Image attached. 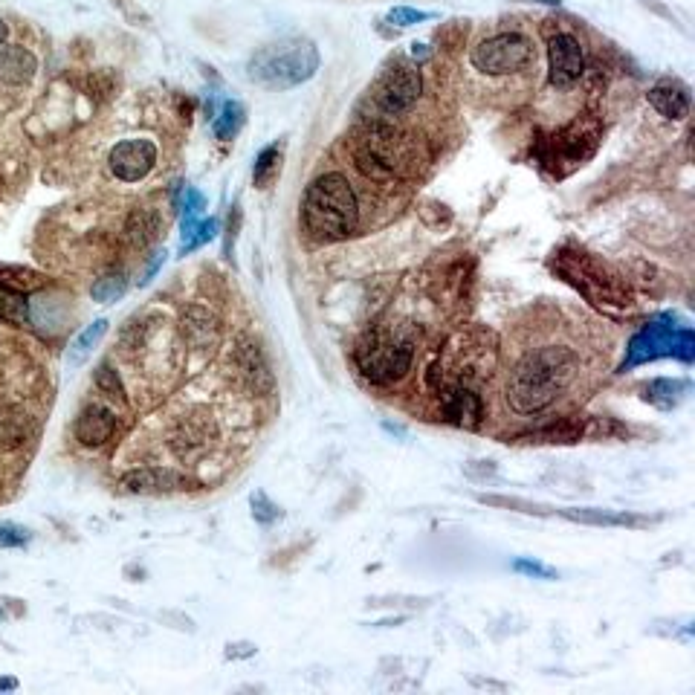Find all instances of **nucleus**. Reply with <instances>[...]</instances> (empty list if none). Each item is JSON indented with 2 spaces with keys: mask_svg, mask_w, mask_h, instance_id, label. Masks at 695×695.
Returning <instances> with one entry per match:
<instances>
[{
  "mask_svg": "<svg viewBox=\"0 0 695 695\" xmlns=\"http://www.w3.org/2000/svg\"><path fill=\"white\" fill-rule=\"evenodd\" d=\"M583 377V360L571 345L548 342L528 351L507 377V406L516 415H542Z\"/></svg>",
  "mask_w": 695,
  "mask_h": 695,
  "instance_id": "f257e3e1",
  "label": "nucleus"
},
{
  "mask_svg": "<svg viewBox=\"0 0 695 695\" xmlns=\"http://www.w3.org/2000/svg\"><path fill=\"white\" fill-rule=\"evenodd\" d=\"M302 226L313 241L336 244L360 229V200L342 171H325L307 186Z\"/></svg>",
  "mask_w": 695,
  "mask_h": 695,
  "instance_id": "f03ea898",
  "label": "nucleus"
},
{
  "mask_svg": "<svg viewBox=\"0 0 695 695\" xmlns=\"http://www.w3.org/2000/svg\"><path fill=\"white\" fill-rule=\"evenodd\" d=\"M551 270L562 281H568L577 293H583L591 305H597L606 313H629L635 307V296L626 287V281L614 273L606 261L597 255L580 250V247H562L551 258Z\"/></svg>",
  "mask_w": 695,
  "mask_h": 695,
  "instance_id": "7ed1b4c3",
  "label": "nucleus"
},
{
  "mask_svg": "<svg viewBox=\"0 0 695 695\" xmlns=\"http://www.w3.org/2000/svg\"><path fill=\"white\" fill-rule=\"evenodd\" d=\"M415 351L417 334L409 325H377L357 342L354 362L368 383L391 386L412 371Z\"/></svg>",
  "mask_w": 695,
  "mask_h": 695,
  "instance_id": "20e7f679",
  "label": "nucleus"
},
{
  "mask_svg": "<svg viewBox=\"0 0 695 695\" xmlns=\"http://www.w3.org/2000/svg\"><path fill=\"white\" fill-rule=\"evenodd\" d=\"M661 357H675L681 362L695 360L693 331L675 313H661V316L649 319L638 334L632 336L620 371H632L643 362L661 360Z\"/></svg>",
  "mask_w": 695,
  "mask_h": 695,
  "instance_id": "39448f33",
  "label": "nucleus"
},
{
  "mask_svg": "<svg viewBox=\"0 0 695 695\" xmlns=\"http://www.w3.org/2000/svg\"><path fill=\"white\" fill-rule=\"evenodd\" d=\"M319 70V50L313 41H287L261 50L252 58L250 76L270 90H290L310 82Z\"/></svg>",
  "mask_w": 695,
  "mask_h": 695,
  "instance_id": "423d86ee",
  "label": "nucleus"
},
{
  "mask_svg": "<svg viewBox=\"0 0 695 695\" xmlns=\"http://www.w3.org/2000/svg\"><path fill=\"white\" fill-rule=\"evenodd\" d=\"M470 64L487 79H504V76H522L536 67V47L530 35L510 29L487 35L470 50Z\"/></svg>",
  "mask_w": 695,
  "mask_h": 695,
  "instance_id": "0eeeda50",
  "label": "nucleus"
},
{
  "mask_svg": "<svg viewBox=\"0 0 695 695\" xmlns=\"http://www.w3.org/2000/svg\"><path fill=\"white\" fill-rule=\"evenodd\" d=\"M600 142V125L597 119H574L565 128L554 131L548 139L539 142L536 157L545 168H551L556 177L571 174L577 166H583L585 160L597 151Z\"/></svg>",
  "mask_w": 695,
  "mask_h": 695,
  "instance_id": "6e6552de",
  "label": "nucleus"
},
{
  "mask_svg": "<svg viewBox=\"0 0 695 695\" xmlns=\"http://www.w3.org/2000/svg\"><path fill=\"white\" fill-rule=\"evenodd\" d=\"M423 96V76L412 61L394 58L383 76L371 87V108L380 122H391L403 113H409Z\"/></svg>",
  "mask_w": 695,
  "mask_h": 695,
  "instance_id": "1a4fd4ad",
  "label": "nucleus"
},
{
  "mask_svg": "<svg viewBox=\"0 0 695 695\" xmlns=\"http://www.w3.org/2000/svg\"><path fill=\"white\" fill-rule=\"evenodd\" d=\"M548 73L556 90H568L585 76V53L580 38L568 29L548 35Z\"/></svg>",
  "mask_w": 695,
  "mask_h": 695,
  "instance_id": "9d476101",
  "label": "nucleus"
},
{
  "mask_svg": "<svg viewBox=\"0 0 695 695\" xmlns=\"http://www.w3.org/2000/svg\"><path fill=\"white\" fill-rule=\"evenodd\" d=\"M157 157H160V151H157V145L151 139H122V142L113 145L111 154H108V168H111L113 177L122 180V183H139L154 171Z\"/></svg>",
  "mask_w": 695,
  "mask_h": 695,
  "instance_id": "9b49d317",
  "label": "nucleus"
},
{
  "mask_svg": "<svg viewBox=\"0 0 695 695\" xmlns=\"http://www.w3.org/2000/svg\"><path fill=\"white\" fill-rule=\"evenodd\" d=\"M562 519L585 525V528H629L643 530L661 522V516H643L632 510H606V507H565L559 510Z\"/></svg>",
  "mask_w": 695,
  "mask_h": 695,
  "instance_id": "f8f14e48",
  "label": "nucleus"
},
{
  "mask_svg": "<svg viewBox=\"0 0 695 695\" xmlns=\"http://www.w3.org/2000/svg\"><path fill=\"white\" fill-rule=\"evenodd\" d=\"M119 487L134 496H166V493H180L192 487V478L168 467H142L122 475Z\"/></svg>",
  "mask_w": 695,
  "mask_h": 695,
  "instance_id": "ddd939ff",
  "label": "nucleus"
},
{
  "mask_svg": "<svg viewBox=\"0 0 695 695\" xmlns=\"http://www.w3.org/2000/svg\"><path fill=\"white\" fill-rule=\"evenodd\" d=\"M438 394H441L444 417L449 423H455L461 429H470V432H475L484 423V400L473 386L452 383V386H444Z\"/></svg>",
  "mask_w": 695,
  "mask_h": 695,
  "instance_id": "4468645a",
  "label": "nucleus"
},
{
  "mask_svg": "<svg viewBox=\"0 0 695 695\" xmlns=\"http://www.w3.org/2000/svg\"><path fill=\"white\" fill-rule=\"evenodd\" d=\"M588 432V423L585 417L580 415H568L559 417V420H551L548 426L542 429H530V432H522L516 435V444L525 446H568V444H580Z\"/></svg>",
  "mask_w": 695,
  "mask_h": 695,
  "instance_id": "2eb2a0df",
  "label": "nucleus"
},
{
  "mask_svg": "<svg viewBox=\"0 0 695 695\" xmlns=\"http://www.w3.org/2000/svg\"><path fill=\"white\" fill-rule=\"evenodd\" d=\"M116 432V412L102 406V403H93L87 406L82 415L76 417V426H73V435L82 446H105L113 438Z\"/></svg>",
  "mask_w": 695,
  "mask_h": 695,
  "instance_id": "dca6fc26",
  "label": "nucleus"
},
{
  "mask_svg": "<svg viewBox=\"0 0 695 695\" xmlns=\"http://www.w3.org/2000/svg\"><path fill=\"white\" fill-rule=\"evenodd\" d=\"M235 365H238L241 377L247 380V386H250L255 394H267V391L273 389V371H270V365H267L261 348H258L255 342H250V339H241V342H238V348H235Z\"/></svg>",
  "mask_w": 695,
  "mask_h": 695,
  "instance_id": "f3484780",
  "label": "nucleus"
},
{
  "mask_svg": "<svg viewBox=\"0 0 695 695\" xmlns=\"http://www.w3.org/2000/svg\"><path fill=\"white\" fill-rule=\"evenodd\" d=\"M646 99H649V105L661 113L664 119H672V122H681L690 113V93H687V87L678 82H669V79L652 84L649 93H646Z\"/></svg>",
  "mask_w": 695,
  "mask_h": 695,
  "instance_id": "a211bd4d",
  "label": "nucleus"
},
{
  "mask_svg": "<svg viewBox=\"0 0 695 695\" xmlns=\"http://www.w3.org/2000/svg\"><path fill=\"white\" fill-rule=\"evenodd\" d=\"M687 394H690V383L678 380V377H655V380H649V383L640 386V397L649 406L661 409V412L678 409L687 400Z\"/></svg>",
  "mask_w": 695,
  "mask_h": 695,
  "instance_id": "6ab92c4d",
  "label": "nucleus"
},
{
  "mask_svg": "<svg viewBox=\"0 0 695 695\" xmlns=\"http://www.w3.org/2000/svg\"><path fill=\"white\" fill-rule=\"evenodd\" d=\"M38 70V58L27 47H0V82L27 84Z\"/></svg>",
  "mask_w": 695,
  "mask_h": 695,
  "instance_id": "aec40b11",
  "label": "nucleus"
},
{
  "mask_svg": "<svg viewBox=\"0 0 695 695\" xmlns=\"http://www.w3.org/2000/svg\"><path fill=\"white\" fill-rule=\"evenodd\" d=\"M183 334L189 336V342L195 348H209L215 339H218V322L209 310L203 307H192L186 316H183Z\"/></svg>",
  "mask_w": 695,
  "mask_h": 695,
  "instance_id": "412c9836",
  "label": "nucleus"
},
{
  "mask_svg": "<svg viewBox=\"0 0 695 695\" xmlns=\"http://www.w3.org/2000/svg\"><path fill=\"white\" fill-rule=\"evenodd\" d=\"M0 322H12V325H32V302L29 293L15 290L0 284Z\"/></svg>",
  "mask_w": 695,
  "mask_h": 695,
  "instance_id": "4be33fe9",
  "label": "nucleus"
},
{
  "mask_svg": "<svg viewBox=\"0 0 695 695\" xmlns=\"http://www.w3.org/2000/svg\"><path fill=\"white\" fill-rule=\"evenodd\" d=\"M160 232V215L151 209V206H142V209H134L131 218L125 223V235L134 247H148Z\"/></svg>",
  "mask_w": 695,
  "mask_h": 695,
  "instance_id": "5701e85b",
  "label": "nucleus"
},
{
  "mask_svg": "<svg viewBox=\"0 0 695 695\" xmlns=\"http://www.w3.org/2000/svg\"><path fill=\"white\" fill-rule=\"evenodd\" d=\"M108 325H111L108 319H96L93 325H87L82 334H79V336H76V339H73V342H70V351H67V362H70V365H82V362L87 360L90 354H93V348H96V345L102 342V336L108 334Z\"/></svg>",
  "mask_w": 695,
  "mask_h": 695,
  "instance_id": "b1692460",
  "label": "nucleus"
},
{
  "mask_svg": "<svg viewBox=\"0 0 695 695\" xmlns=\"http://www.w3.org/2000/svg\"><path fill=\"white\" fill-rule=\"evenodd\" d=\"M281 174V145L273 142L267 145L258 157H255V166H252V183L255 189H270Z\"/></svg>",
  "mask_w": 695,
  "mask_h": 695,
  "instance_id": "393cba45",
  "label": "nucleus"
},
{
  "mask_svg": "<svg viewBox=\"0 0 695 695\" xmlns=\"http://www.w3.org/2000/svg\"><path fill=\"white\" fill-rule=\"evenodd\" d=\"M475 501H478V504H487V507H504V510H516V513H525V516H551V513H554V507H548V504L519 499V496L478 493V496H475Z\"/></svg>",
  "mask_w": 695,
  "mask_h": 695,
  "instance_id": "a878e982",
  "label": "nucleus"
},
{
  "mask_svg": "<svg viewBox=\"0 0 695 695\" xmlns=\"http://www.w3.org/2000/svg\"><path fill=\"white\" fill-rule=\"evenodd\" d=\"M244 119H247V111H244V105H241V102H235V99L223 102L221 113H218V116H215V122H212L215 137L223 139V142H226V139H232L238 131H241Z\"/></svg>",
  "mask_w": 695,
  "mask_h": 695,
  "instance_id": "bb28decb",
  "label": "nucleus"
},
{
  "mask_svg": "<svg viewBox=\"0 0 695 695\" xmlns=\"http://www.w3.org/2000/svg\"><path fill=\"white\" fill-rule=\"evenodd\" d=\"M128 276L125 273H108V276L96 278L93 281V287H90V296H93V302H99V305H111V302H119L125 293H128Z\"/></svg>",
  "mask_w": 695,
  "mask_h": 695,
  "instance_id": "cd10ccee",
  "label": "nucleus"
},
{
  "mask_svg": "<svg viewBox=\"0 0 695 695\" xmlns=\"http://www.w3.org/2000/svg\"><path fill=\"white\" fill-rule=\"evenodd\" d=\"M209 438H212V420H209V417H186V420H183V429H180V435H177V441L186 444V449L206 446Z\"/></svg>",
  "mask_w": 695,
  "mask_h": 695,
  "instance_id": "c85d7f7f",
  "label": "nucleus"
},
{
  "mask_svg": "<svg viewBox=\"0 0 695 695\" xmlns=\"http://www.w3.org/2000/svg\"><path fill=\"white\" fill-rule=\"evenodd\" d=\"M250 504H252V519H255L258 525H264V528L276 525L278 519L284 516V513H281V507H278L276 501L270 499L264 490H255V493L250 496Z\"/></svg>",
  "mask_w": 695,
  "mask_h": 695,
  "instance_id": "c756f323",
  "label": "nucleus"
},
{
  "mask_svg": "<svg viewBox=\"0 0 695 695\" xmlns=\"http://www.w3.org/2000/svg\"><path fill=\"white\" fill-rule=\"evenodd\" d=\"M218 226H221V223L215 221V218H209V221H197L195 226L183 235V247H180V252H183V255H189V252H195L197 247L209 244V241L218 235Z\"/></svg>",
  "mask_w": 695,
  "mask_h": 695,
  "instance_id": "7c9ffc66",
  "label": "nucleus"
},
{
  "mask_svg": "<svg viewBox=\"0 0 695 695\" xmlns=\"http://www.w3.org/2000/svg\"><path fill=\"white\" fill-rule=\"evenodd\" d=\"M96 386H99V391L102 394H108L111 400H119V403H125V386H122V380H119V374H116V368H113L111 362H102L99 368H96Z\"/></svg>",
  "mask_w": 695,
  "mask_h": 695,
  "instance_id": "2f4dec72",
  "label": "nucleus"
},
{
  "mask_svg": "<svg viewBox=\"0 0 695 695\" xmlns=\"http://www.w3.org/2000/svg\"><path fill=\"white\" fill-rule=\"evenodd\" d=\"M432 18H435L432 12H426V9H412V6H394L389 15H386V21L397 29L415 27V24L432 21Z\"/></svg>",
  "mask_w": 695,
  "mask_h": 695,
  "instance_id": "473e14b6",
  "label": "nucleus"
},
{
  "mask_svg": "<svg viewBox=\"0 0 695 695\" xmlns=\"http://www.w3.org/2000/svg\"><path fill=\"white\" fill-rule=\"evenodd\" d=\"M516 574H522V577H533V580H559V574H556V568H551V565H545V562H539V559H530V556H522V559H516L513 565H510Z\"/></svg>",
  "mask_w": 695,
  "mask_h": 695,
  "instance_id": "72a5a7b5",
  "label": "nucleus"
},
{
  "mask_svg": "<svg viewBox=\"0 0 695 695\" xmlns=\"http://www.w3.org/2000/svg\"><path fill=\"white\" fill-rule=\"evenodd\" d=\"M203 209H206V197L200 195L197 189H186V200H183V235L195 226Z\"/></svg>",
  "mask_w": 695,
  "mask_h": 695,
  "instance_id": "f704fd0d",
  "label": "nucleus"
},
{
  "mask_svg": "<svg viewBox=\"0 0 695 695\" xmlns=\"http://www.w3.org/2000/svg\"><path fill=\"white\" fill-rule=\"evenodd\" d=\"M32 533L21 525L12 522H0V548H27Z\"/></svg>",
  "mask_w": 695,
  "mask_h": 695,
  "instance_id": "c9c22d12",
  "label": "nucleus"
},
{
  "mask_svg": "<svg viewBox=\"0 0 695 695\" xmlns=\"http://www.w3.org/2000/svg\"><path fill=\"white\" fill-rule=\"evenodd\" d=\"M255 652H258V649H255V643H247V640H241V643H229L223 655H226L229 661H244V658H252Z\"/></svg>",
  "mask_w": 695,
  "mask_h": 695,
  "instance_id": "e433bc0d",
  "label": "nucleus"
},
{
  "mask_svg": "<svg viewBox=\"0 0 695 695\" xmlns=\"http://www.w3.org/2000/svg\"><path fill=\"white\" fill-rule=\"evenodd\" d=\"M464 473L470 478H490V475H496V464L493 461H470V464H464Z\"/></svg>",
  "mask_w": 695,
  "mask_h": 695,
  "instance_id": "4c0bfd02",
  "label": "nucleus"
},
{
  "mask_svg": "<svg viewBox=\"0 0 695 695\" xmlns=\"http://www.w3.org/2000/svg\"><path fill=\"white\" fill-rule=\"evenodd\" d=\"M163 264H166V252H157V258L148 264V270H145V276H142V284H145V281H151V278H154V273H157Z\"/></svg>",
  "mask_w": 695,
  "mask_h": 695,
  "instance_id": "58836bf2",
  "label": "nucleus"
},
{
  "mask_svg": "<svg viewBox=\"0 0 695 695\" xmlns=\"http://www.w3.org/2000/svg\"><path fill=\"white\" fill-rule=\"evenodd\" d=\"M18 690V681L15 678H0V693H12Z\"/></svg>",
  "mask_w": 695,
  "mask_h": 695,
  "instance_id": "ea45409f",
  "label": "nucleus"
},
{
  "mask_svg": "<svg viewBox=\"0 0 695 695\" xmlns=\"http://www.w3.org/2000/svg\"><path fill=\"white\" fill-rule=\"evenodd\" d=\"M6 35H9V27H6V24H3V21H0V44H3V41H6Z\"/></svg>",
  "mask_w": 695,
  "mask_h": 695,
  "instance_id": "a19ab883",
  "label": "nucleus"
},
{
  "mask_svg": "<svg viewBox=\"0 0 695 695\" xmlns=\"http://www.w3.org/2000/svg\"><path fill=\"white\" fill-rule=\"evenodd\" d=\"M536 3H545V6H559L562 0H536Z\"/></svg>",
  "mask_w": 695,
  "mask_h": 695,
  "instance_id": "79ce46f5",
  "label": "nucleus"
}]
</instances>
